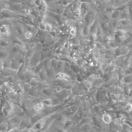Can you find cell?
<instances>
[{
    "label": "cell",
    "mask_w": 132,
    "mask_h": 132,
    "mask_svg": "<svg viewBox=\"0 0 132 132\" xmlns=\"http://www.w3.org/2000/svg\"><path fill=\"white\" fill-rule=\"evenodd\" d=\"M12 31V35L21 40L24 42L26 41L24 34L27 31L24 24L20 21H14L11 25Z\"/></svg>",
    "instance_id": "1"
},
{
    "label": "cell",
    "mask_w": 132,
    "mask_h": 132,
    "mask_svg": "<svg viewBox=\"0 0 132 132\" xmlns=\"http://www.w3.org/2000/svg\"><path fill=\"white\" fill-rule=\"evenodd\" d=\"M21 118L22 117L16 115L9 117L7 121L8 125L7 131L10 132L13 129L18 128L21 122Z\"/></svg>",
    "instance_id": "2"
},
{
    "label": "cell",
    "mask_w": 132,
    "mask_h": 132,
    "mask_svg": "<svg viewBox=\"0 0 132 132\" xmlns=\"http://www.w3.org/2000/svg\"><path fill=\"white\" fill-rule=\"evenodd\" d=\"M13 103L9 100H6L1 109V112L5 118H8L11 114L13 109Z\"/></svg>",
    "instance_id": "3"
},
{
    "label": "cell",
    "mask_w": 132,
    "mask_h": 132,
    "mask_svg": "<svg viewBox=\"0 0 132 132\" xmlns=\"http://www.w3.org/2000/svg\"><path fill=\"white\" fill-rule=\"evenodd\" d=\"M10 48L0 46V61H4L10 58Z\"/></svg>",
    "instance_id": "4"
},
{
    "label": "cell",
    "mask_w": 132,
    "mask_h": 132,
    "mask_svg": "<svg viewBox=\"0 0 132 132\" xmlns=\"http://www.w3.org/2000/svg\"><path fill=\"white\" fill-rule=\"evenodd\" d=\"M11 38L5 37L0 39V46L10 48L12 45Z\"/></svg>",
    "instance_id": "5"
},
{
    "label": "cell",
    "mask_w": 132,
    "mask_h": 132,
    "mask_svg": "<svg viewBox=\"0 0 132 132\" xmlns=\"http://www.w3.org/2000/svg\"><path fill=\"white\" fill-rule=\"evenodd\" d=\"M103 122L106 125H109L112 122V117L110 114L105 113L103 114L102 117Z\"/></svg>",
    "instance_id": "6"
},
{
    "label": "cell",
    "mask_w": 132,
    "mask_h": 132,
    "mask_svg": "<svg viewBox=\"0 0 132 132\" xmlns=\"http://www.w3.org/2000/svg\"><path fill=\"white\" fill-rule=\"evenodd\" d=\"M115 33L117 35L122 36L125 35L128 33V31L125 29L121 28H117L115 31Z\"/></svg>",
    "instance_id": "7"
},
{
    "label": "cell",
    "mask_w": 132,
    "mask_h": 132,
    "mask_svg": "<svg viewBox=\"0 0 132 132\" xmlns=\"http://www.w3.org/2000/svg\"><path fill=\"white\" fill-rule=\"evenodd\" d=\"M35 36L34 33L31 31L27 30L24 34V37L26 40H31Z\"/></svg>",
    "instance_id": "8"
},
{
    "label": "cell",
    "mask_w": 132,
    "mask_h": 132,
    "mask_svg": "<svg viewBox=\"0 0 132 132\" xmlns=\"http://www.w3.org/2000/svg\"><path fill=\"white\" fill-rule=\"evenodd\" d=\"M46 26L45 29L46 31L48 32H52V30H53V28H54V26L53 25L52 23L46 21Z\"/></svg>",
    "instance_id": "9"
},
{
    "label": "cell",
    "mask_w": 132,
    "mask_h": 132,
    "mask_svg": "<svg viewBox=\"0 0 132 132\" xmlns=\"http://www.w3.org/2000/svg\"><path fill=\"white\" fill-rule=\"evenodd\" d=\"M124 107L123 109L129 112L132 110V104L131 102H128Z\"/></svg>",
    "instance_id": "10"
},
{
    "label": "cell",
    "mask_w": 132,
    "mask_h": 132,
    "mask_svg": "<svg viewBox=\"0 0 132 132\" xmlns=\"http://www.w3.org/2000/svg\"><path fill=\"white\" fill-rule=\"evenodd\" d=\"M77 29L76 26L72 27L69 31V33L74 36H75L77 35Z\"/></svg>",
    "instance_id": "11"
},
{
    "label": "cell",
    "mask_w": 132,
    "mask_h": 132,
    "mask_svg": "<svg viewBox=\"0 0 132 132\" xmlns=\"http://www.w3.org/2000/svg\"><path fill=\"white\" fill-rule=\"evenodd\" d=\"M46 22L42 21L41 22H39L38 29L41 30L46 31L45 29Z\"/></svg>",
    "instance_id": "12"
},
{
    "label": "cell",
    "mask_w": 132,
    "mask_h": 132,
    "mask_svg": "<svg viewBox=\"0 0 132 132\" xmlns=\"http://www.w3.org/2000/svg\"><path fill=\"white\" fill-rule=\"evenodd\" d=\"M34 109L36 112H39L42 110V108L40 107L39 103L35 105L34 106Z\"/></svg>",
    "instance_id": "13"
},
{
    "label": "cell",
    "mask_w": 132,
    "mask_h": 132,
    "mask_svg": "<svg viewBox=\"0 0 132 132\" xmlns=\"http://www.w3.org/2000/svg\"><path fill=\"white\" fill-rule=\"evenodd\" d=\"M42 0H34V4L36 8H38L41 5Z\"/></svg>",
    "instance_id": "14"
},
{
    "label": "cell",
    "mask_w": 132,
    "mask_h": 132,
    "mask_svg": "<svg viewBox=\"0 0 132 132\" xmlns=\"http://www.w3.org/2000/svg\"><path fill=\"white\" fill-rule=\"evenodd\" d=\"M59 78L62 79V78H66L68 77V76L64 73H60L59 75Z\"/></svg>",
    "instance_id": "15"
},
{
    "label": "cell",
    "mask_w": 132,
    "mask_h": 132,
    "mask_svg": "<svg viewBox=\"0 0 132 132\" xmlns=\"http://www.w3.org/2000/svg\"><path fill=\"white\" fill-rule=\"evenodd\" d=\"M4 65H3V61H0V71L4 69Z\"/></svg>",
    "instance_id": "16"
},
{
    "label": "cell",
    "mask_w": 132,
    "mask_h": 132,
    "mask_svg": "<svg viewBox=\"0 0 132 132\" xmlns=\"http://www.w3.org/2000/svg\"><path fill=\"white\" fill-rule=\"evenodd\" d=\"M39 106H40V107L42 108V110L45 107V104L43 102H39Z\"/></svg>",
    "instance_id": "17"
},
{
    "label": "cell",
    "mask_w": 132,
    "mask_h": 132,
    "mask_svg": "<svg viewBox=\"0 0 132 132\" xmlns=\"http://www.w3.org/2000/svg\"><path fill=\"white\" fill-rule=\"evenodd\" d=\"M62 121L63 123H64V124H66L67 122L68 121V119L66 117H64L63 118Z\"/></svg>",
    "instance_id": "18"
},
{
    "label": "cell",
    "mask_w": 132,
    "mask_h": 132,
    "mask_svg": "<svg viewBox=\"0 0 132 132\" xmlns=\"http://www.w3.org/2000/svg\"><path fill=\"white\" fill-rule=\"evenodd\" d=\"M56 90H57L58 92H60V91H62V88H61V87H58L57 88H56Z\"/></svg>",
    "instance_id": "19"
},
{
    "label": "cell",
    "mask_w": 132,
    "mask_h": 132,
    "mask_svg": "<svg viewBox=\"0 0 132 132\" xmlns=\"http://www.w3.org/2000/svg\"><path fill=\"white\" fill-rule=\"evenodd\" d=\"M1 106H2L1 98V97H0V111H1Z\"/></svg>",
    "instance_id": "20"
}]
</instances>
